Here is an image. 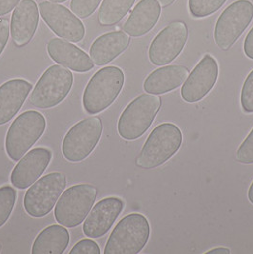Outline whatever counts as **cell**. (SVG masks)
Returning <instances> with one entry per match:
<instances>
[{
  "mask_svg": "<svg viewBox=\"0 0 253 254\" xmlns=\"http://www.w3.org/2000/svg\"><path fill=\"white\" fill-rule=\"evenodd\" d=\"M183 142L181 129L173 123H162L155 127L136 158L140 169L151 170L170 160L180 150Z\"/></svg>",
  "mask_w": 253,
  "mask_h": 254,
  "instance_id": "cell-1",
  "label": "cell"
},
{
  "mask_svg": "<svg viewBox=\"0 0 253 254\" xmlns=\"http://www.w3.org/2000/svg\"><path fill=\"white\" fill-rule=\"evenodd\" d=\"M125 82L123 70L115 66L99 69L89 81L83 94V106L89 115H96L115 102Z\"/></svg>",
  "mask_w": 253,
  "mask_h": 254,
  "instance_id": "cell-2",
  "label": "cell"
},
{
  "mask_svg": "<svg viewBox=\"0 0 253 254\" xmlns=\"http://www.w3.org/2000/svg\"><path fill=\"white\" fill-rule=\"evenodd\" d=\"M150 236L149 220L143 214L130 213L120 220L106 243L104 254H137Z\"/></svg>",
  "mask_w": 253,
  "mask_h": 254,
  "instance_id": "cell-3",
  "label": "cell"
},
{
  "mask_svg": "<svg viewBox=\"0 0 253 254\" xmlns=\"http://www.w3.org/2000/svg\"><path fill=\"white\" fill-rule=\"evenodd\" d=\"M161 107V98L154 94H142L126 106L119 117V135L127 141L143 136L152 125Z\"/></svg>",
  "mask_w": 253,
  "mask_h": 254,
  "instance_id": "cell-4",
  "label": "cell"
},
{
  "mask_svg": "<svg viewBox=\"0 0 253 254\" xmlns=\"http://www.w3.org/2000/svg\"><path fill=\"white\" fill-rule=\"evenodd\" d=\"M46 120L36 111H26L14 119L6 136V151L13 161H19L42 136Z\"/></svg>",
  "mask_w": 253,
  "mask_h": 254,
  "instance_id": "cell-5",
  "label": "cell"
},
{
  "mask_svg": "<svg viewBox=\"0 0 253 254\" xmlns=\"http://www.w3.org/2000/svg\"><path fill=\"white\" fill-rule=\"evenodd\" d=\"M97 196L91 184H77L63 191L55 208V218L66 228L79 226L90 213Z\"/></svg>",
  "mask_w": 253,
  "mask_h": 254,
  "instance_id": "cell-6",
  "label": "cell"
},
{
  "mask_svg": "<svg viewBox=\"0 0 253 254\" xmlns=\"http://www.w3.org/2000/svg\"><path fill=\"white\" fill-rule=\"evenodd\" d=\"M67 186L66 175L51 173L36 180L29 188L24 196L26 212L35 218L44 217L56 206Z\"/></svg>",
  "mask_w": 253,
  "mask_h": 254,
  "instance_id": "cell-7",
  "label": "cell"
},
{
  "mask_svg": "<svg viewBox=\"0 0 253 254\" xmlns=\"http://www.w3.org/2000/svg\"><path fill=\"white\" fill-rule=\"evenodd\" d=\"M73 84L69 69L53 65L43 72L30 97V102L39 109H50L60 104L69 94Z\"/></svg>",
  "mask_w": 253,
  "mask_h": 254,
  "instance_id": "cell-8",
  "label": "cell"
},
{
  "mask_svg": "<svg viewBox=\"0 0 253 254\" xmlns=\"http://www.w3.org/2000/svg\"><path fill=\"white\" fill-rule=\"evenodd\" d=\"M253 19V4L250 0H237L228 6L214 28V40L219 49L230 50Z\"/></svg>",
  "mask_w": 253,
  "mask_h": 254,
  "instance_id": "cell-9",
  "label": "cell"
},
{
  "mask_svg": "<svg viewBox=\"0 0 253 254\" xmlns=\"http://www.w3.org/2000/svg\"><path fill=\"white\" fill-rule=\"evenodd\" d=\"M103 130L102 120L93 116L76 123L65 135L62 153L69 162H81L90 156L98 145Z\"/></svg>",
  "mask_w": 253,
  "mask_h": 254,
  "instance_id": "cell-10",
  "label": "cell"
},
{
  "mask_svg": "<svg viewBox=\"0 0 253 254\" xmlns=\"http://www.w3.org/2000/svg\"><path fill=\"white\" fill-rule=\"evenodd\" d=\"M188 39V28L182 21H174L164 28L152 40L149 50L150 62L164 66L173 62L183 51Z\"/></svg>",
  "mask_w": 253,
  "mask_h": 254,
  "instance_id": "cell-11",
  "label": "cell"
},
{
  "mask_svg": "<svg viewBox=\"0 0 253 254\" xmlns=\"http://www.w3.org/2000/svg\"><path fill=\"white\" fill-rule=\"evenodd\" d=\"M38 9L44 22L59 37L74 43L84 38V24L65 6L43 1Z\"/></svg>",
  "mask_w": 253,
  "mask_h": 254,
  "instance_id": "cell-12",
  "label": "cell"
},
{
  "mask_svg": "<svg viewBox=\"0 0 253 254\" xmlns=\"http://www.w3.org/2000/svg\"><path fill=\"white\" fill-rule=\"evenodd\" d=\"M219 67L216 59L206 55L187 77L181 88V97L188 103L201 101L214 88L218 79Z\"/></svg>",
  "mask_w": 253,
  "mask_h": 254,
  "instance_id": "cell-13",
  "label": "cell"
},
{
  "mask_svg": "<svg viewBox=\"0 0 253 254\" xmlns=\"http://www.w3.org/2000/svg\"><path fill=\"white\" fill-rule=\"evenodd\" d=\"M124 202L117 197H108L100 200L83 224V232L87 237L100 238L111 230L121 214Z\"/></svg>",
  "mask_w": 253,
  "mask_h": 254,
  "instance_id": "cell-14",
  "label": "cell"
},
{
  "mask_svg": "<svg viewBox=\"0 0 253 254\" xmlns=\"http://www.w3.org/2000/svg\"><path fill=\"white\" fill-rule=\"evenodd\" d=\"M51 159L52 151L49 149L35 148L27 152L12 172V185L19 190L33 185L45 172Z\"/></svg>",
  "mask_w": 253,
  "mask_h": 254,
  "instance_id": "cell-15",
  "label": "cell"
},
{
  "mask_svg": "<svg viewBox=\"0 0 253 254\" xmlns=\"http://www.w3.org/2000/svg\"><path fill=\"white\" fill-rule=\"evenodd\" d=\"M38 10L35 0H22L14 9L11 35L16 46H26L33 39L39 22Z\"/></svg>",
  "mask_w": 253,
  "mask_h": 254,
  "instance_id": "cell-16",
  "label": "cell"
},
{
  "mask_svg": "<svg viewBox=\"0 0 253 254\" xmlns=\"http://www.w3.org/2000/svg\"><path fill=\"white\" fill-rule=\"evenodd\" d=\"M47 52L55 62L76 72H87L94 67L92 58L86 52L60 38L51 39L47 44Z\"/></svg>",
  "mask_w": 253,
  "mask_h": 254,
  "instance_id": "cell-17",
  "label": "cell"
},
{
  "mask_svg": "<svg viewBox=\"0 0 253 254\" xmlns=\"http://www.w3.org/2000/svg\"><path fill=\"white\" fill-rule=\"evenodd\" d=\"M32 89L33 85L23 79L7 81L0 86V126L19 112Z\"/></svg>",
  "mask_w": 253,
  "mask_h": 254,
  "instance_id": "cell-18",
  "label": "cell"
},
{
  "mask_svg": "<svg viewBox=\"0 0 253 254\" xmlns=\"http://www.w3.org/2000/svg\"><path fill=\"white\" fill-rule=\"evenodd\" d=\"M160 14L158 0H141L123 25V31L133 37L147 35L158 22Z\"/></svg>",
  "mask_w": 253,
  "mask_h": 254,
  "instance_id": "cell-19",
  "label": "cell"
},
{
  "mask_svg": "<svg viewBox=\"0 0 253 254\" xmlns=\"http://www.w3.org/2000/svg\"><path fill=\"white\" fill-rule=\"evenodd\" d=\"M189 76V69L180 65H169L152 71L144 82L146 93L165 94L179 88Z\"/></svg>",
  "mask_w": 253,
  "mask_h": 254,
  "instance_id": "cell-20",
  "label": "cell"
},
{
  "mask_svg": "<svg viewBox=\"0 0 253 254\" xmlns=\"http://www.w3.org/2000/svg\"><path fill=\"white\" fill-rule=\"evenodd\" d=\"M130 43V38L125 32H112L99 36L92 43L90 55L93 63L104 66L121 55Z\"/></svg>",
  "mask_w": 253,
  "mask_h": 254,
  "instance_id": "cell-21",
  "label": "cell"
},
{
  "mask_svg": "<svg viewBox=\"0 0 253 254\" xmlns=\"http://www.w3.org/2000/svg\"><path fill=\"white\" fill-rule=\"evenodd\" d=\"M69 233L62 225H52L41 231L32 248L33 254H62L68 248Z\"/></svg>",
  "mask_w": 253,
  "mask_h": 254,
  "instance_id": "cell-22",
  "label": "cell"
},
{
  "mask_svg": "<svg viewBox=\"0 0 253 254\" xmlns=\"http://www.w3.org/2000/svg\"><path fill=\"white\" fill-rule=\"evenodd\" d=\"M135 0H103L98 11V22L101 26L119 23L129 12Z\"/></svg>",
  "mask_w": 253,
  "mask_h": 254,
  "instance_id": "cell-23",
  "label": "cell"
},
{
  "mask_svg": "<svg viewBox=\"0 0 253 254\" xmlns=\"http://www.w3.org/2000/svg\"><path fill=\"white\" fill-rule=\"evenodd\" d=\"M227 0H189V10L195 18H205L218 11Z\"/></svg>",
  "mask_w": 253,
  "mask_h": 254,
  "instance_id": "cell-24",
  "label": "cell"
},
{
  "mask_svg": "<svg viewBox=\"0 0 253 254\" xmlns=\"http://www.w3.org/2000/svg\"><path fill=\"white\" fill-rule=\"evenodd\" d=\"M17 192L11 186L0 188V228L9 220L16 202Z\"/></svg>",
  "mask_w": 253,
  "mask_h": 254,
  "instance_id": "cell-25",
  "label": "cell"
},
{
  "mask_svg": "<svg viewBox=\"0 0 253 254\" xmlns=\"http://www.w3.org/2000/svg\"><path fill=\"white\" fill-rule=\"evenodd\" d=\"M102 0H71L70 9L76 16L88 18L96 11Z\"/></svg>",
  "mask_w": 253,
  "mask_h": 254,
  "instance_id": "cell-26",
  "label": "cell"
},
{
  "mask_svg": "<svg viewBox=\"0 0 253 254\" xmlns=\"http://www.w3.org/2000/svg\"><path fill=\"white\" fill-rule=\"evenodd\" d=\"M240 103L242 110L247 114H253V69L243 84Z\"/></svg>",
  "mask_w": 253,
  "mask_h": 254,
  "instance_id": "cell-27",
  "label": "cell"
},
{
  "mask_svg": "<svg viewBox=\"0 0 253 254\" xmlns=\"http://www.w3.org/2000/svg\"><path fill=\"white\" fill-rule=\"evenodd\" d=\"M236 158L242 164H253V128L236 151Z\"/></svg>",
  "mask_w": 253,
  "mask_h": 254,
  "instance_id": "cell-28",
  "label": "cell"
},
{
  "mask_svg": "<svg viewBox=\"0 0 253 254\" xmlns=\"http://www.w3.org/2000/svg\"><path fill=\"white\" fill-rule=\"evenodd\" d=\"M69 254H100V248L97 243L91 238L82 239L76 243L70 250Z\"/></svg>",
  "mask_w": 253,
  "mask_h": 254,
  "instance_id": "cell-29",
  "label": "cell"
},
{
  "mask_svg": "<svg viewBox=\"0 0 253 254\" xmlns=\"http://www.w3.org/2000/svg\"><path fill=\"white\" fill-rule=\"evenodd\" d=\"M10 33V23L8 18H0V55L9 41Z\"/></svg>",
  "mask_w": 253,
  "mask_h": 254,
  "instance_id": "cell-30",
  "label": "cell"
},
{
  "mask_svg": "<svg viewBox=\"0 0 253 254\" xmlns=\"http://www.w3.org/2000/svg\"><path fill=\"white\" fill-rule=\"evenodd\" d=\"M243 49L246 57L253 60V27L245 38Z\"/></svg>",
  "mask_w": 253,
  "mask_h": 254,
  "instance_id": "cell-31",
  "label": "cell"
},
{
  "mask_svg": "<svg viewBox=\"0 0 253 254\" xmlns=\"http://www.w3.org/2000/svg\"><path fill=\"white\" fill-rule=\"evenodd\" d=\"M21 0H0V16L12 12Z\"/></svg>",
  "mask_w": 253,
  "mask_h": 254,
  "instance_id": "cell-32",
  "label": "cell"
},
{
  "mask_svg": "<svg viewBox=\"0 0 253 254\" xmlns=\"http://www.w3.org/2000/svg\"><path fill=\"white\" fill-rule=\"evenodd\" d=\"M230 250L228 248H215L206 253V254H230Z\"/></svg>",
  "mask_w": 253,
  "mask_h": 254,
  "instance_id": "cell-33",
  "label": "cell"
},
{
  "mask_svg": "<svg viewBox=\"0 0 253 254\" xmlns=\"http://www.w3.org/2000/svg\"><path fill=\"white\" fill-rule=\"evenodd\" d=\"M174 1L175 0H158V2L162 7H168V6L172 5Z\"/></svg>",
  "mask_w": 253,
  "mask_h": 254,
  "instance_id": "cell-34",
  "label": "cell"
},
{
  "mask_svg": "<svg viewBox=\"0 0 253 254\" xmlns=\"http://www.w3.org/2000/svg\"><path fill=\"white\" fill-rule=\"evenodd\" d=\"M248 198L250 200V202L253 205V182L252 183V185L249 189V191H248Z\"/></svg>",
  "mask_w": 253,
  "mask_h": 254,
  "instance_id": "cell-35",
  "label": "cell"
},
{
  "mask_svg": "<svg viewBox=\"0 0 253 254\" xmlns=\"http://www.w3.org/2000/svg\"><path fill=\"white\" fill-rule=\"evenodd\" d=\"M49 1H52V2H57V3H62V2H65V1H67V0H49Z\"/></svg>",
  "mask_w": 253,
  "mask_h": 254,
  "instance_id": "cell-36",
  "label": "cell"
},
{
  "mask_svg": "<svg viewBox=\"0 0 253 254\" xmlns=\"http://www.w3.org/2000/svg\"><path fill=\"white\" fill-rule=\"evenodd\" d=\"M1 251H2V245L0 244V254H1Z\"/></svg>",
  "mask_w": 253,
  "mask_h": 254,
  "instance_id": "cell-37",
  "label": "cell"
}]
</instances>
